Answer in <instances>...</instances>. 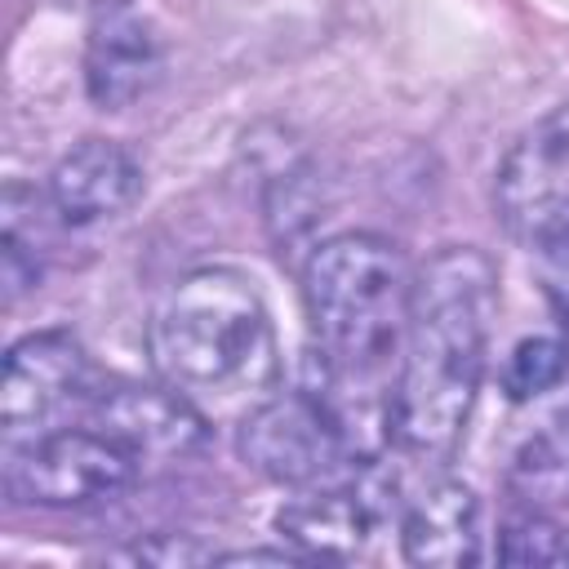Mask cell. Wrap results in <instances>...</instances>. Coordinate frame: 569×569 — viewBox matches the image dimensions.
Masks as SVG:
<instances>
[{"label":"cell","instance_id":"3957f363","mask_svg":"<svg viewBox=\"0 0 569 569\" xmlns=\"http://www.w3.org/2000/svg\"><path fill=\"white\" fill-rule=\"evenodd\" d=\"M156 373L204 413L253 409L280 382V347L258 284L236 267H196L147 325Z\"/></svg>","mask_w":569,"mask_h":569},{"label":"cell","instance_id":"5b68a950","mask_svg":"<svg viewBox=\"0 0 569 569\" xmlns=\"http://www.w3.org/2000/svg\"><path fill=\"white\" fill-rule=\"evenodd\" d=\"M142 476V458L107 431L58 427L4 449V493L27 507H98L116 502Z\"/></svg>","mask_w":569,"mask_h":569},{"label":"cell","instance_id":"9a60e30c","mask_svg":"<svg viewBox=\"0 0 569 569\" xmlns=\"http://www.w3.org/2000/svg\"><path fill=\"white\" fill-rule=\"evenodd\" d=\"M502 565H569V529L551 520V511L520 507L498 533Z\"/></svg>","mask_w":569,"mask_h":569},{"label":"cell","instance_id":"7a4b0ae2","mask_svg":"<svg viewBox=\"0 0 569 569\" xmlns=\"http://www.w3.org/2000/svg\"><path fill=\"white\" fill-rule=\"evenodd\" d=\"M498 316V271L476 244H445L413 271V302L391 387V445L440 471L471 422L489 329Z\"/></svg>","mask_w":569,"mask_h":569},{"label":"cell","instance_id":"ac0fdd59","mask_svg":"<svg viewBox=\"0 0 569 569\" xmlns=\"http://www.w3.org/2000/svg\"><path fill=\"white\" fill-rule=\"evenodd\" d=\"M133 556H138V560H160V565H196V560H213V551H204V547H196V542H178V538L138 542Z\"/></svg>","mask_w":569,"mask_h":569},{"label":"cell","instance_id":"2e32d148","mask_svg":"<svg viewBox=\"0 0 569 569\" xmlns=\"http://www.w3.org/2000/svg\"><path fill=\"white\" fill-rule=\"evenodd\" d=\"M0 284H4V307H13L22 293L40 284L36 244L22 236L18 222H4V236H0Z\"/></svg>","mask_w":569,"mask_h":569},{"label":"cell","instance_id":"d6986e66","mask_svg":"<svg viewBox=\"0 0 569 569\" xmlns=\"http://www.w3.org/2000/svg\"><path fill=\"white\" fill-rule=\"evenodd\" d=\"M222 565H289V560H307L302 551H231V556H213Z\"/></svg>","mask_w":569,"mask_h":569},{"label":"cell","instance_id":"6da1fadb","mask_svg":"<svg viewBox=\"0 0 569 569\" xmlns=\"http://www.w3.org/2000/svg\"><path fill=\"white\" fill-rule=\"evenodd\" d=\"M413 267L378 231L320 240L302 262V307L316 338L320 391L369 462L391 445V369H400Z\"/></svg>","mask_w":569,"mask_h":569},{"label":"cell","instance_id":"5bb4252c","mask_svg":"<svg viewBox=\"0 0 569 569\" xmlns=\"http://www.w3.org/2000/svg\"><path fill=\"white\" fill-rule=\"evenodd\" d=\"M565 378H569V347H565V338H525V342L511 347V356L502 365V391L516 405L556 391Z\"/></svg>","mask_w":569,"mask_h":569},{"label":"cell","instance_id":"ba28073f","mask_svg":"<svg viewBox=\"0 0 569 569\" xmlns=\"http://www.w3.org/2000/svg\"><path fill=\"white\" fill-rule=\"evenodd\" d=\"M89 422L147 462H178L209 445V413L178 387L160 382H102L89 396Z\"/></svg>","mask_w":569,"mask_h":569},{"label":"cell","instance_id":"7c38bea8","mask_svg":"<svg viewBox=\"0 0 569 569\" xmlns=\"http://www.w3.org/2000/svg\"><path fill=\"white\" fill-rule=\"evenodd\" d=\"M142 196V164L111 138L76 142L49 173V204L67 227H93Z\"/></svg>","mask_w":569,"mask_h":569},{"label":"cell","instance_id":"e0dca14e","mask_svg":"<svg viewBox=\"0 0 569 569\" xmlns=\"http://www.w3.org/2000/svg\"><path fill=\"white\" fill-rule=\"evenodd\" d=\"M538 267H542V289H547V302L556 311V325H560V338L569 347V240L551 244L538 253Z\"/></svg>","mask_w":569,"mask_h":569},{"label":"cell","instance_id":"8fae6325","mask_svg":"<svg viewBox=\"0 0 569 569\" xmlns=\"http://www.w3.org/2000/svg\"><path fill=\"white\" fill-rule=\"evenodd\" d=\"M400 551L409 565H440V569L476 565L480 498L440 467L400 502Z\"/></svg>","mask_w":569,"mask_h":569},{"label":"cell","instance_id":"4fadbf2b","mask_svg":"<svg viewBox=\"0 0 569 569\" xmlns=\"http://www.w3.org/2000/svg\"><path fill=\"white\" fill-rule=\"evenodd\" d=\"M507 489L529 511H560L569 507V413L533 431L507 471Z\"/></svg>","mask_w":569,"mask_h":569},{"label":"cell","instance_id":"277c9868","mask_svg":"<svg viewBox=\"0 0 569 569\" xmlns=\"http://www.w3.org/2000/svg\"><path fill=\"white\" fill-rule=\"evenodd\" d=\"M236 453L284 489H320L351 480L369 458L351 440L342 413L320 387L271 391L236 422Z\"/></svg>","mask_w":569,"mask_h":569},{"label":"cell","instance_id":"8992f818","mask_svg":"<svg viewBox=\"0 0 569 569\" xmlns=\"http://www.w3.org/2000/svg\"><path fill=\"white\" fill-rule=\"evenodd\" d=\"M493 213L533 253L569 240V102L551 107L507 147L493 173Z\"/></svg>","mask_w":569,"mask_h":569},{"label":"cell","instance_id":"30bf717a","mask_svg":"<svg viewBox=\"0 0 569 569\" xmlns=\"http://www.w3.org/2000/svg\"><path fill=\"white\" fill-rule=\"evenodd\" d=\"M164 76V40L138 0H93L84 27V89L93 107L124 111Z\"/></svg>","mask_w":569,"mask_h":569},{"label":"cell","instance_id":"52a82bcc","mask_svg":"<svg viewBox=\"0 0 569 569\" xmlns=\"http://www.w3.org/2000/svg\"><path fill=\"white\" fill-rule=\"evenodd\" d=\"M93 365L67 329H40L4 351L0 369V427L4 449L58 431L62 418L93 396Z\"/></svg>","mask_w":569,"mask_h":569},{"label":"cell","instance_id":"9c48e42d","mask_svg":"<svg viewBox=\"0 0 569 569\" xmlns=\"http://www.w3.org/2000/svg\"><path fill=\"white\" fill-rule=\"evenodd\" d=\"M387 511H400L396 480H382L369 462L351 480L298 489V498L276 511V529L307 560H356Z\"/></svg>","mask_w":569,"mask_h":569}]
</instances>
